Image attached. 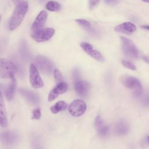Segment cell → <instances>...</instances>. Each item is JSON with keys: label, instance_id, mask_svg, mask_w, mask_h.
Instances as JSON below:
<instances>
[{"label": "cell", "instance_id": "obj_1", "mask_svg": "<svg viewBox=\"0 0 149 149\" xmlns=\"http://www.w3.org/2000/svg\"><path fill=\"white\" fill-rule=\"evenodd\" d=\"M28 9L29 3L26 1H23L16 5L9 22V27L10 30H14L19 26L26 16Z\"/></svg>", "mask_w": 149, "mask_h": 149}, {"label": "cell", "instance_id": "obj_2", "mask_svg": "<svg viewBox=\"0 0 149 149\" xmlns=\"http://www.w3.org/2000/svg\"><path fill=\"white\" fill-rule=\"evenodd\" d=\"M120 81L122 84L129 89L134 90L133 95L138 97L142 93V86L140 81L136 77L127 74L122 75L120 78Z\"/></svg>", "mask_w": 149, "mask_h": 149}, {"label": "cell", "instance_id": "obj_3", "mask_svg": "<svg viewBox=\"0 0 149 149\" xmlns=\"http://www.w3.org/2000/svg\"><path fill=\"white\" fill-rule=\"evenodd\" d=\"M17 69L16 66L10 61L1 58L0 59V77L5 79H12L15 78V74Z\"/></svg>", "mask_w": 149, "mask_h": 149}, {"label": "cell", "instance_id": "obj_4", "mask_svg": "<svg viewBox=\"0 0 149 149\" xmlns=\"http://www.w3.org/2000/svg\"><path fill=\"white\" fill-rule=\"evenodd\" d=\"M120 40L123 54L129 58H137L139 55V52L133 42L124 37H120Z\"/></svg>", "mask_w": 149, "mask_h": 149}, {"label": "cell", "instance_id": "obj_5", "mask_svg": "<svg viewBox=\"0 0 149 149\" xmlns=\"http://www.w3.org/2000/svg\"><path fill=\"white\" fill-rule=\"evenodd\" d=\"M55 34V30L52 28L42 29L39 30L33 31L31 34L32 38L37 42H41L48 41Z\"/></svg>", "mask_w": 149, "mask_h": 149}, {"label": "cell", "instance_id": "obj_6", "mask_svg": "<svg viewBox=\"0 0 149 149\" xmlns=\"http://www.w3.org/2000/svg\"><path fill=\"white\" fill-rule=\"evenodd\" d=\"M87 108L86 104L83 100L77 99L73 101L69 105L68 111L69 113L75 117L82 115Z\"/></svg>", "mask_w": 149, "mask_h": 149}, {"label": "cell", "instance_id": "obj_7", "mask_svg": "<svg viewBox=\"0 0 149 149\" xmlns=\"http://www.w3.org/2000/svg\"><path fill=\"white\" fill-rule=\"evenodd\" d=\"M29 79L31 86L34 88H39L44 86L43 80L40 76L37 67L33 63L30 65Z\"/></svg>", "mask_w": 149, "mask_h": 149}, {"label": "cell", "instance_id": "obj_8", "mask_svg": "<svg viewBox=\"0 0 149 149\" xmlns=\"http://www.w3.org/2000/svg\"><path fill=\"white\" fill-rule=\"evenodd\" d=\"M35 62L38 68L44 73L49 74L52 70V64L48 59L42 56H38L36 58Z\"/></svg>", "mask_w": 149, "mask_h": 149}, {"label": "cell", "instance_id": "obj_9", "mask_svg": "<svg viewBox=\"0 0 149 149\" xmlns=\"http://www.w3.org/2000/svg\"><path fill=\"white\" fill-rule=\"evenodd\" d=\"M68 88V85L66 82L62 81L56 84V86L49 92L48 100L51 102L56 98L59 94L65 93Z\"/></svg>", "mask_w": 149, "mask_h": 149}, {"label": "cell", "instance_id": "obj_10", "mask_svg": "<svg viewBox=\"0 0 149 149\" xmlns=\"http://www.w3.org/2000/svg\"><path fill=\"white\" fill-rule=\"evenodd\" d=\"M80 46L82 49L90 56L98 61H103L104 60V56L102 54L96 49L93 48V46L86 42H83L80 44Z\"/></svg>", "mask_w": 149, "mask_h": 149}, {"label": "cell", "instance_id": "obj_11", "mask_svg": "<svg viewBox=\"0 0 149 149\" xmlns=\"http://www.w3.org/2000/svg\"><path fill=\"white\" fill-rule=\"evenodd\" d=\"M48 17V13L45 10L41 11L37 16L36 19L31 25V30L36 31L43 29L45 21Z\"/></svg>", "mask_w": 149, "mask_h": 149}, {"label": "cell", "instance_id": "obj_12", "mask_svg": "<svg viewBox=\"0 0 149 149\" xmlns=\"http://www.w3.org/2000/svg\"><path fill=\"white\" fill-rule=\"evenodd\" d=\"M136 26L132 22H124L116 26L115 27V30L119 33H122L126 34H130L136 31Z\"/></svg>", "mask_w": 149, "mask_h": 149}, {"label": "cell", "instance_id": "obj_13", "mask_svg": "<svg viewBox=\"0 0 149 149\" xmlns=\"http://www.w3.org/2000/svg\"><path fill=\"white\" fill-rule=\"evenodd\" d=\"M19 93L30 104L37 105L39 102V97L38 95L33 91L27 90L24 88H19Z\"/></svg>", "mask_w": 149, "mask_h": 149}, {"label": "cell", "instance_id": "obj_14", "mask_svg": "<svg viewBox=\"0 0 149 149\" xmlns=\"http://www.w3.org/2000/svg\"><path fill=\"white\" fill-rule=\"evenodd\" d=\"M90 84L86 81L79 80L75 82L74 89L77 93L80 96H86L90 90Z\"/></svg>", "mask_w": 149, "mask_h": 149}, {"label": "cell", "instance_id": "obj_15", "mask_svg": "<svg viewBox=\"0 0 149 149\" xmlns=\"http://www.w3.org/2000/svg\"><path fill=\"white\" fill-rule=\"evenodd\" d=\"M0 97V125L1 127H6L8 126V117L2 92Z\"/></svg>", "mask_w": 149, "mask_h": 149}, {"label": "cell", "instance_id": "obj_16", "mask_svg": "<svg viewBox=\"0 0 149 149\" xmlns=\"http://www.w3.org/2000/svg\"><path fill=\"white\" fill-rule=\"evenodd\" d=\"M94 126L98 133L101 136H105L107 134L108 127L103 123L100 116H96L94 121Z\"/></svg>", "mask_w": 149, "mask_h": 149}, {"label": "cell", "instance_id": "obj_17", "mask_svg": "<svg viewBox=\"0 0 149 149\" xmlns=\"http://www.w3.org/2000/svg\"><path fill=\"white\" fill-rule=\"evenodd\" d=\"M16 87V81L15 78L11 79L10 83L7 86L4 91V95L8 100L13 98Z\"/></svg>", "mask_w": 149, "mask_h": 149}, {"label": "cell", "instance_id": "obj_18", "mask_svg": "<svg viewBox=\"0 0 149 149\" xmlns=\"http://www.w3.org/2000/svg\"><path fill=\"white\" fill-rule=\"evenodd\" d=\"M129 126L127 123L123 120L119 122L115 126V132L119 135H123L127 133Z\"/></svg>", "mask_w": 149, "mask_h": 149}, {"label": "cell", "instance_id": "obj_19", "mask_svg": "<svg viewBox=\"0 0 149 149\" xmlns=\"http://www.w3.org/2000/svg\"><path fill=\"white\" fill-rule=\"evenodd\" d=\"M67 107V104L63 101H59L57 102L54 105L50 108L51 111L53 113H57L59 112L65 110Z\"/></svg>", "mask_w": 149, "mask_h": 149}, {"label": "cell", "instance_id": "obj_20", "mask_svg": "<svg viewBox=\"0 0 149 149\" xmlns=\"http://www.w3.org/2000/svg\"><path fill=\"white\" fill-rule=\"evenodd\" d=\"M2 139L5 141V143L8 144H10V143H13L15 141L16 139V136L15 134L13 133V132H8L5 133L4 132V133L2 134Z\"/></svg>", "mask_w": 149, "mask_h": 149}, {"label": "cell", "instance_id": "obj_21", "mask_svg": "<svg viewBox=\"0 0 149 149\" xmlns=\"http://www.w3.org/2000/svg\"><path fill=\"white\" fill-rule=\"evenodd\" d=\"M46 9L51 12H55V11H58L61 9V5L55 1H49L45 6Z\"/></svg>", "mask_w": 149, "mask_h": 149}, {"label": "cell", "instance_id": "obj_22", "mask_svg": "<svg viewBox=\"0 0 149 149\" xmlns=\"http://www.w3.org/2000/svg\"><path fill=\"white\" fill-rule=\"evenodd\" d=\"M76 22L80 24L82 27H84L85 29H90L91 27V24L89 22L86 20L81 19H77L76 20Z\"/></svg>", "mask_w": 149, "mask_h": 149}, {"label": "cell", "instance_id": "obj_23", "mask_svg": "<svg viewBox=\"0 0 149 149\" xmlns=\"http://www.w3.org/2000/svg\"><path fill=\"white\" fill-rule=\"evenodd\" d=\"M54 75L55 80L56 81L57 84L62 81V80H63L62 76L61 73L60 72V71L58 69H54Z\"/></svg>", "mask_w": 149, "mask_h": 149}, {"label": "cell", "instance_id": "obj_24", "mask_svg": "<svg viewBox=\"0 0 149 149\" xmlns=\"http://www.w3.org/2000/svg\"><path fill=\"white\" fill-rule=\"evenodd\" d=\"M122 63L123 66H125V68H126L127 69H129L132 70H136V66L130 61H126V60H123L122 61Z\"/></svg>", "mask_w": 149, "mask_h": 149}, {"label": "cell", "instance_id": "obj_25", "mask_svg": "<svg viewBox=\"0 0 149 149\" xmlns=\"http://www.w3.org/2000/svg\"><path fill=\"white\" fill-rule=\"evenodd\" d=\"M41 116V111H40V108H36V109H34L33 111L32 119L37 120V119H40Z\"/></svg>", "mask_w": 149, "mask_h": 149}, {"label": "cell", "instance_id": "obj_26", "mask_svg": "<svg viewBox=\"0 0 149 149\" xmlns=\"http://www.w3.org/2000/svg\"><path fill=\"white\" fill-rule=\"evenodd\" d=\"M100 0H89L88 1V8L90 9H93L96 7L100 3Z\"/></svg>", "mask_w": 149, "mask_h": 149}, {"label": "cell", "instance_id": "obj_27", "mask_svg": "<svg viewBox=\"0 0 149 149\" xmlns=\"http://www.w3.org/2000/svg\"><path fill=\"white\" fill-rule=\"evenodd\" d=\"M73 76L75 80H76L77 81H79V79H80V72L78 69H76L74 70L73 72Z\"/></svg>", "mask_w": 149, "mask_h": 149}, {"label": "cell", "instance_id": "obj_28", "mask_svg": "<svg viewBox=\"0 0 149 149\" xmlns=\"http://www.w3.org/2000/svg\"><path fill=\"white\" fill-rule=\"evenodd\" d=\"M143 104L146 107H149V95H146L143 99Z\"/></svg>", "mask_w": 149, "mask_h": 149}, {"label": "cell", "instance_id": "obj_29", "mask_svg": "<svg viewBox=\"0 0 149 149\" xmlns=\"http://www.w3.org/2000/svg\"><path fill=\"white\" fill-rule=\"evenodd\" d=\"M105 3L109 5H114L118 2V0H104Z\"/></svg>", "mask_w": 149, "mask_h": 149}, {"label": "cell", "instance_id": "obj_30", "mask_svg": "<svg viewBox=\"0 0 149 149\" xmlns=\"http://www.w3.org/2000/svg\"><path fill=\"white\" fill-rule=\"evenodd\" d=\"M12 1L13 2V3L15 5H17L18 4H19L20 3H21L22 2H23V0H12Z\"/></svg>", "mask_w": 149, "mask_h": 149}, {"label": "cell", "instance_id": "obj_31", "mask_svg": "<svg viewBox=\"0 0 149 149\" xmlns=\"http://www.w3.org/2000/svg\"><path fill=\"white\" fill-rule=\"evenodd\" d=\"M143 59L144 60L145 62H146L147 63H149V57L148 56H144L143 57Z\"/></svg>", "mask_w": 149, "mask_h": 149}, {"label": "cell", "instance_id": "obj_32", "mask_svg": "<svg viewBox=\"0 0 149 149\" xmlns=\"http://www.w3.org/2000/svg\"><path fill=\"white\" fill-rule=\"evenodd\" d=\"M141 27L144 29H147V30H149V26H141Z\"/></svg>", "mask_w": 149, "mask_h": 149}, {"label": "cell", "instance_id": "obj_33", "mask_svg": "<svg viewBox=\"0 0 149 149\" xmlns=\"http://www.w3.org/2000/svg\"><path fill=\"white\" fill-rule=\"evenodd\" d=\"M142 1L144 2H149V0H142Z\"/></svg>", "mask_w": 149, "mask_h": 149}, {"label": "cell", "instance_id": "obj_34", "mask_svg": "<svg viewBox=\"0 0 149 149\" xmlns=\"http://www.w3.org/2000/svg\"><path fill=\"white\" fill-rule=\"evenodd\" d=\"M147 139H148V143H149V136H148V137H147Z\"/></svg>", "mask_w": 149, "mask_h": 149}]
</instances>
